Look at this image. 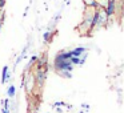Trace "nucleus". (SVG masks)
<instances>
[{
    "label": "nucleus",
    "mask_w": 124,
    "mask_h": 113,
    "mask_svg": "<svg viewBox=\"0 0 124 113\" xmlns=\"http://www.w3.org/2000/svg\"><path fill=\"white\" fill-rule=\"evenodd\" d=\"M54 68L60 72V71H67V72H72L73 71V65L71 64L70 60H59V59H55L54 61Z\"/></svg>",
    "instance_id": "f257e3e1"
},
{
    "label": "nucleus",
    "mask_w": 124,
    "mask_h": 113,
    "mask_svg": "<svg viewBox=\"0 0 124 113\" xmlns=\"http://www.w3.org/2000/svg\"><path fill=\"white\" fill-rule=\"evenodd\" d=\"M46 78H47V68H43V69H38V71H36L35 80H36V84H38L39 86H43Z\"/></svg>",
    "instance_id": "f03ea898"
},
{
    "label": "nucleus",
    "mask_w": 124,
    "mask_h": 113,
    "mask_svg": "<svg viewBox=\"0 0 124 113\" xmlns=\"http://www.w3.org/2000/svg\"><path fill=\"white\" fill-rule=\"evenodd\" d=\"M103 11H104V14L107 17H111L116 12V0H108L107 7L103 8Z\"/></svg>",
    "instance_id": "7ed1b4c3"
},
{
    "label": "nucleus",
    "mask_w": 124,
    "mask_h": 113,
    "mask_svg": "<svg viewBox=\"0 0 124 113\" xmlns=\"http://www.w3.org/2000/svg\"><path fill=\"white\" fill-rule=\"evenodd\" d=\"M108 21V17L105 16L104 11L103 9H99V16H97V21H96V27L97 28H101L105 23Z\"/></svg>",
    "instance_id": "20e7f679"
},
{
    "label": "nucleus",
    "mask_w": 124,
    "mask_h": 113,
    "mask_svg": "<svg viewBox=\"0 0 124 113\" xmlns=\"http://www.w3.org/2000/svg\"><path fill=\"white\" fill-rule=\"evenodd\" d=\"M72 57V51H67V52H62V53H57L55 56V59H59V60H71Z\"/></svg>",
    "instance_id": "39448f33"
},
{
    "label": "nucleus",
    "mask_w": 124,
    "mask_h": 113,
    "mask_svg": "<svg viewBox=\"0 0 124 113\" xmlns=\"http://www.w3.org/2000/svg\"><path fill=\"white\" fill-rule=\"evenodd\" d=\"M87 49L84 47H78V48L72 49V57H81V55L85 53Z\"/></svg>",
    "instance_id": "423d86ee"
},
{
    "label": "nucleus",
    "mask_w": 124,
    "mask_h": 113,
    "mask_svg": "<svg viewBox=\"0 0 124 113\" xmlns=\"http://www.w3.org/2000/svg\"><path fill=\"white\" fill-rule=\"evenodd\" d=\"M8 65H6V67H3V71H1V83L3 84H6V81L9 78V76H8Z\"/></svg>",
    "instance_id": "0eeeda50"
},
{
    "label": "nucleus",
    "mask_w": 124,
    "mask_h": 113,
    "mask_svg": "<svg viewBox=\"0 0 124 113\" xmlns=\"http://www.w3.org/2000/svg\"><path fill=\"white\" fill-rule=\"evenodd\" d=\"M15 93H16V88H15V85H9L8 89H7V96H8V97H14Z\"/></svg>",
    "instance_id": "6e6552de"
},
{
    "label": "nucleus",
    "mask_w": 124,
    "mask_h": 113,
    "mask_svg": "<svg viewBox=\"0 0 124 113\" xmlns=\"http://www.w3.org/2000/svg\"><path fill=\"white\" fill-rule=\"evenodd\" d=\"M27 48H28V45H25V47H24V49H23V52H22V53H20V56H19V57H17V59H16V65L19 64V63L22 61L23 59H24V56H25V52H27Z\"/></svg>",
    "instance_id": "1a4fd4ad"
},
{
    "label": "nucleus",
    "mask_w": 124,
    "mask_h": 113,
    "mask_svg": "<svg viewBox=\"0 0 124 113\" xmlns=\"http://www.w3.org/2000/svg\"><path fill=\"white\" fill-rule=\"evenodd\" d=\"M60 76L62 77H65V78H71L72 77V75H71V72H67V71H60Z\"/></svg>",
    "instance_id": "9d476101"
},
{
    "label": "nucleus",
    "mask_w": 124,
    "mask_h": 113,
    "mask_svg": "<svg viewBox=\"0 0 124 113\" xmlns=\"http://www.w3.org/2000/svg\"><path fill=\"white\" fill-rule=\"evenodd\" d=\"M71 64L72 65H80V60H79V57H71Z\"/></svg>",
    "instance_id": "9b49d317"
},
{
    "label": "nucleus",
    "mask_w": 124,
    "mask_h": 113,
    "mask_svg": "<svg viewBox=\"0 0 124 113\" xmlns=\"http://www.w3.org/2000/svg\"><path fill=\"white\" fill-rule=\"evenodd\" d=\"M43 39H44V41L51 40V32H44L43 33Z\"/></svg>",
    "instance_id": "f8f14e48"
},
{
    "label": "nucleus",
    "mask_w": 124,
    "mask_h": 113,
    "mask_svg": "<svg viewBox=\"0 0 124 113\" xmlns=\"http://www.w3.org/2000/svg\"><path fill=\"white\" fill-rule=\"evenodd\" d=\"M6 6V0H0V9H3Z\"/></svg>",
    "instance_id": "ddd939ff"
},
{
    "label": "nucleus",
    "mask_w": 124,
    "mask_h": 113,
    "mask_svg": "<svg viewBox=\"0 0 124 113\" xmlns=\"http://www.w3.org/2000/svg\"><path fill=\"white\" fill-rule=\"evenodd\" d=\"M36 60H38V56H32V57H31V60H30V64H32V63H35Z\"/></svg>",
    "instance_id": "4468645a"
}]
</instances>
